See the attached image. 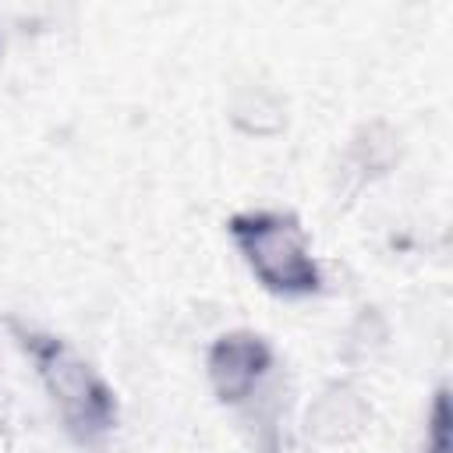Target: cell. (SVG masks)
Returning a JSON list of instances; mask_svg holds the SVG:
<instances>
[{"label":"cell","instance_id":"obj_1","mask_svg":"<svg viewBox=\"0 0 453 453\" xmlns=\"http://www.w3.org/2000/svg\"><path fill=\"white\" fill-rule=\"evenodd\" d=\"M11 326H14L18 343L32 357L67 432L85 446L106 439V432L117 425V400H113V389L106 386V379L67 340L42 333V329H25L18 322H11Z\"/></svg>","mask_w":453,"mask_h":453},{"label":"cell","instance_id":"obj_2","mask_svg":"<svg viewBox=\"0 0 453 453\" xmlns=\"http://www.w3.org/2000/svg\"><path fill=\"white\" fill-rule=\"evenodd\" d=\"M226 230H230L241 258L262 280V287L287 294V297L319 290L322 273H319L311 244L294 216L273 212V209H244V212L230 216Z\"/></svg>","mask_w":453,"mask_h":453},{"label":"cell","instance_id":"obj_3","mask_svg":"<svg viewBox=\"0 0 453 453\" xmlns=\"http://www.w3.org/2000/svg\"><path fill=\"white\" fill-rule=\"evenodd\" d=\"M269 368H273V350L255 333H226L209 350V379L226 403L248 400Z\"/></svg>","mask_w":453,"mask_h":453},{"label":"cell","instance_id":"obj_4","mask_svg":"<svg viewBox=\"0 0 453 453\" xmlns=\"http://www.w3.org/2000/svg\"><path fill=\"white\" fill-rule=\"evenodd\" d=\"M357 400L347 389H333L315 403V414L308 411V425L322 435V439H343L347 432L357 428L361 418H347V407H354Z\"/></svg>","mask_w":453,"mask_h":453},{"label":"cell","instance_id":"obj_5","mask_svg":"<svg viewBox=\"0 0 453 453\" xmlns=\"http://www.w3.org/2000/svg\"><path fill=\"white\" fill-rule=\"evenodd\" d=\"M425 453H449V403H446V389H439L435 400H432V414H428V428H425Z\"/></svg>","mask_w":453,"mask_h":453}]
</instances>
